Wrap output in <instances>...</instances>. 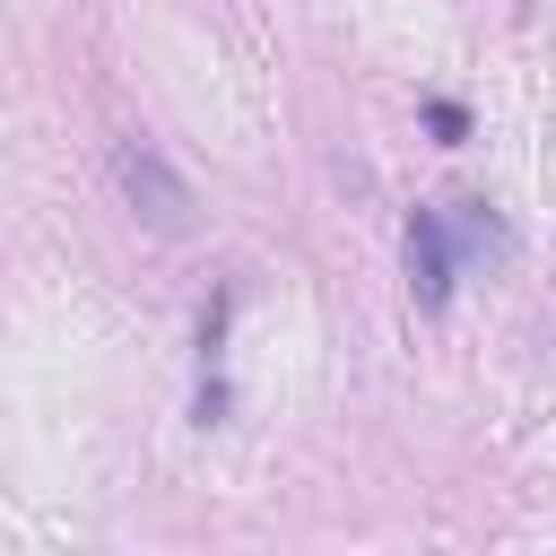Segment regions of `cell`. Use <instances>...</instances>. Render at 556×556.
<instances>
[{
    "label": "cell",
    "instance_id": "obj_1",
    "mask_svg": "<svg viewBox=\"0 0 556 556\" xmlns=\"http://www.w3.org/2000/svg\"><path fill=\"white\" fill-rule=\"evenodd\" d=\"M113 182H122V200H130V217L139 226H156V235H182L191 226V182L156 156V139H113Z\"/></svg>",
    "mask_w": 556,
    "mask_h": 556
},
{
    "label": "cell",
    "instance_id": "obj_2",
    "mask_svg": "<svg viewBox=\"0 0 556 556\" xmlns=\"http://www.w3.org/2000/svg\"><path fill=\"white\" fill-rule=\"evenodd\" d=\"M452 278H460L452 217H443V208H417V217H408V295H417L426 313H443V304H452Z\"/></svg>",
    "mask_w": 556,
    "mask_h": 556
},
{
    "label": "cell",
    "instance_id": "obj_3",
    "mask_svg": "<svg viewBox=\"0 0 556 556\" xmlns=\"http://www.w3.org/2000/svg\"><path fill=\"white\" fill-rule=\"evenodd\" d=\"M426 130H434V139H460L469 113H460V104H426Z\"/></svg>",
    "mask_w": 556,
    "mask_h": 556
}]
</instances>
